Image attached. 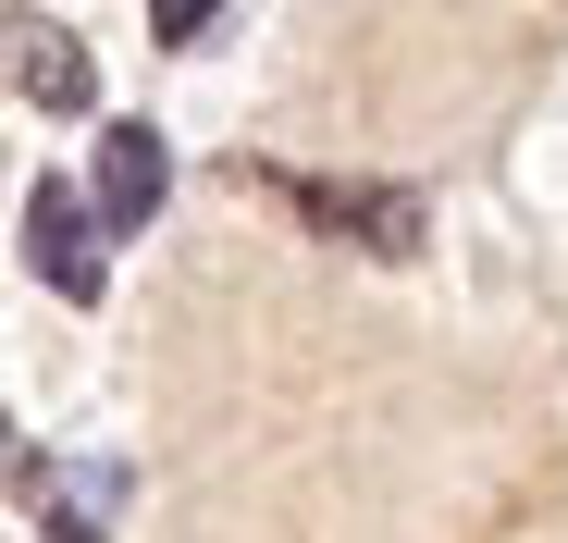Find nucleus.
<instances>
[{
  "label": "nucleus",
  "mask_w": 568,
  "mask_h": 543,
  "mask_svg": "<svg viewBox=\"0 0 568 543\" xmlns=\"http://www.w3.org/2000/svg\"><path fill=\"white\" fill-rule=\"evenodd\" d=\"M223 25V0H149V38L161 50H185V38H211Z\"/></svg>",
  "instance_id": "obj_5"
},
{
  "label": "nucleus",
  "mask_w": 568,
  "mask_h": 543,
  "mask_svg": "<svg viewBox=\"0 0 568 543\" xmlns=\"http://www.w3.org/2000/svg\"><path fill=\"white\" fill-rule=\"evenodd\" d=\"M161 186H173L161 124H112V136H100V223H112V235H136V223L161 211Z\"/></svg>",
  "instance_id": "obj_3"
},
{
  "label": "nucleus",
  "mask_w": 568,
  "mask_h": 543,
  "mask_svg": "<svg viewBox=\"0 0 568 543\" xmlns=\"http://www.w3.org/2000/svg\"><path fill=\"white\" fill-rule=\"evenodd\" d=\"M13 74H26V100H38V112H87V100H100V74H87V38H74V25H50V13H26V25H13Z\"/></svg>",
  "instance_id": "obj_4"
},
{
  "label": "nucleus",
  "mask_w": 568,
  "mask_h": 543,
  "mask_svg": "<svg viewBox=\"0 0 568 543\" xmlns=\"http://www.w3.org/2000/svg\"><path fill=\"white\" fill-rule=\"evenodd\" d=\"M50 543H100V531H87V519H74V506H50Z\"/></svg>",
  "instance_id": "obj_6"
},
{
  "label": "nucleus",
  "mask_w": 568,
  "mask_h": 543,
  "mask_svg": "<svg viewBox=\"0 0 568 543\" xmlns=\"http://www.w3.org/2000/svg\"><path fill=\"white\" fill-rule=\"evenodd\" d=\"M297 211L322 235H358L371 259H420V198L408 186H297Z\"/></svg>",
  "instance_id": "obj_2"
},
{
  "label": "nucleus",
  "mask_w": 568,
  "mask_h": 543,
  "mask_svg": "<svg viewBox=\"0 0 568 543\" xmlns=\"http://www.w3.org/2000/svg\"><path fill=\"white\" fill-rule=\"evenodd\" d=\"M26 259H38V285H62L74 309L112 285V259H100V198H74L62 173L50 186H26Z\"/></svg>",
  "instance_id": "obj_1"
}]
</instances>
